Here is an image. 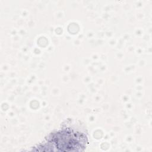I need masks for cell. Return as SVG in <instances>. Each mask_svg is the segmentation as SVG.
Masks as SVG:
<instances>
[{
    "instance_id": "1",
    "label": "cell",
    "mask_w": 152,
    "mask_h": 152,
    "mask_svg": "<svg viewBox=\"0 0 152 152\" xmlns=\"http://www.w3.org/2000/svg\"><path fill=\"white\" fill-rule=\"evenodd\" d=\"M48 147L51 151H80L86 146V137L72 129H65L52 134L48 140Z\"/></svg>"
}]
</instances>
